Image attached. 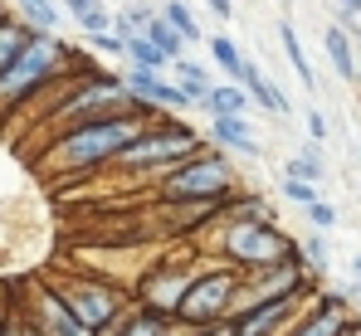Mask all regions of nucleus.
Segmentation results:
<instances>
[{
	"label": "nucleus",
	"mask_w": 361,
	"mask_h": 336,
	"mask_svg": "<svg viewBox=\"0 0 361 336\" xmlns=\"http://www.w3.org/2000/svg\"><path fill=\"white\" fill-rule=\"evenodd\" d=\"M147 122L137 117H108V122H88V127H73L49 142L44 151V170L59 175V180H83V175H98L122 156V147L142 132Z\"/></svg>",
	"instance_id": "obj_1"
},
{
	"label": "nucleus",
	"mask_w": 361,
	"mask_h": 336,
	"mask_svg": "<svg viewBox=\"0 0 361 336\" xmlns=\"http://www.w3.org/2000/svg\"><path fill=\"white\" fill-rule=\"evenodd\" d=\"M195 151H205L200 132L185 127V122H176V117H161V122L142 127V132L122 147V156L108 170H127V175H152V180H161L166 170H176L180 161H190Z\"/></svg>",
	"instance_id": "obj_2"
},
{
	"label": "nucleus",
	"mask_w": 361,
	"mask_h": 336,
	"mask_svg": "<svg viewBox=\"0 0 361 336\" xmlns=\"http://www.w3.org/2000/svg\"><path fill=\"white\" fill-rule=\"evenodd\" d=\"M235 166L215 151V147H205V151H195L190 161H180L176 170H166L161 180H157V195H161V205H195V210H225L230 205V195H235Z\"/></svg>",
	"instance_id": "obj_3"
},
{
	"label": "nucleus",
	"mask_w": 361,
	"mask_h": 336,
	"mask_svg": "<svg viewBox=\"0 0 361 336\" xmlns=\"http://www.w3.org/2000/svg\"><path fill=\"white\" fill-rule=\"evenodd\" d=\"M293 239L279 229L274 220H225L215 229V263H230L240 273L254 268H274V263H288L293 259Z\"/></svg>",
	"instance_id": "obj_4"
},
{
	"label": "nucleus",
	"mask_w": 361,
	"mask_h": 336,
	"mask_svg": "<svg viewBox=\"0 0 361 336\" xmlns=\"http://www.w3.org/2000/svg\"><path fill=\"white\" fill-rule=\"evenodd\" d=\"M68 58H73V54L63 49L59 35H30L25 54L0 73V117L15 112L20 103H30V98H39L63 68H68Z\"/></svg>",
	"instance_id": "obj_5"
},
{
	"label": "nucleus",
	"mask_w": 361,
	"mask_h": 336,
	"mask_svg": "<svg viewBox=\"0 0 361 336\" xmlns=\"http://www.w3.org/2000/svg\"><path fill=\"white\" fill-rule=\"evenodd\" d=\"M235 297H240V268H230V263H210V268H200L195 282L185 287V297H180V307H176L171 322L185 327V332L220 327V322H230Z\"/></svg>",
	"instance_id": "obj_6"
},
{
	"label": "nucleus",
	"mask_w": 361,
	"mask_h": 336,
	"mask_svg": "<svg viewBox=\"0 0 361 336\" xmlns=\"http://www.w3.org/2000/svg\"><path fill=\"white\" fill-rule=\"evenodd\" d=\"M54 282V292H59V302L68 307V317L83 327V332H113L122 322V312L132 307V297H127V287H113V282H98V278H49Z\"/></svg>",
	"instance_id": "obj_7"
},
{
	"label": "nucleus",
	"mask_w": 361,
	"mask_h": 336,
	"mask_svg": "<svg viewBox=\"0 0 361 336\" xmlns=\"http://www.w3.org/2000/svg\"><path fill=\"white\" fill-rule=\"evenodd\" d=\"M195 273H200V263H157V268H147V273L137 278V287H132L127 297H132V307L176 317L180 297H185V287L195 282Z\"/></svg>",
	"instance_id": "obj_8"
},
{
	"label": "nucleus",
	"mask_w": 361,
	"mask_h": 336,
	"mask_svg": "<svg viewBox=\"0 0 361 336\" xmlns=\"http://www.w3.org/2000/svg\"><path fill=\"white\" fill-rule=\"evenodd\" d=\"M15 312H20V322H30L39 336H88L73 317H68V307L59 302V292H54L49 278L25 282V302H20Z\"/></svg>",
	"instance_id": "obj_9"
},
{
	"label": "nucleus",
	"mask_w": 361,
	"mask_h": 336,
	"mask_svg": "<svg viewBox=\"0 0 361 336\" xmlns=\"http://www.w3.org/2000/svg\"><path fill=\"white\" fill-rule=\"evenodd\" d=\"M210 142L220 147V156H244V161L264 156V142L249 127V117H210Z\"/></svg>",
	"instance_id": "obj_10"
},
{
	"label": "nucleus",
	"mask_w": 361,
	"mask_h": 336,
	"mask_svg": "<svg viewBox=\"0 0 361 336\" xmlns=\"http://www.w3.org/2000/svg\"><path fill=\"white\" fill-rule=\"evenodd\" d=\"M235 83H240L244 93H249V103H259L264 112H274V117H288L293 112V103H288V93L283 88H274V78L254 63V58L244 54V63H240V73H235Z\"/></svg>",
	"instance_id": "obj_11"
},
{
	"label": "nucleus",
	"mask_w": 361,
	"mask_h": 336,
	"mask_svg": "<svg viewBox=\"0 0 361 336\" xmlns=\"http://www.w3.org/2000/svg\"><path fill=\"white\" fill-rule=\"evenodd\" d=\"M171 73H176L171 83L180 88V98H185L190 108H205V98H210V88H215V83H210V68H205V63H190V58H176Z\"/></svg>",
	"instance_id": "obj_12"
},
{
	"label": "nucleus",
	"mask_w": 361,
	"mask_h": 336,
	"mask_svg": "<svg viewBox=\"0 0 361 336\" xmlns=\"http://www.w3.org/2000/svg\"><path fill=\"white\" fill-rule=\"evenodd\" d=\"M322 49L332 58V68H337V78H347V83H357V49H352V35L347 30H337V25H327V35H322Z\"/></svg>",
	"instance_id": "obj_13"
},
{
	"label": "nucleus",
	"mask_w": 361,
	"mask_h": 336,
	"mask_svg": "<svg viewBox=\"0 0 361 336\" xmlns=\"http://www.w3.org/2000/svg\"><path fill=\"white\" fill-rule=\"evenodd\" d=\"M176 327L171 317H161V312H147V307H127L122 312V322L113 327V336H166Z\"/></svg>",
	"instance_id": "obj_14"
},
{
	"label": "nucleus",
	"mask_w": 361,
	"mask_h": 336,
	"mask_svg": "<svg viewBox=\"0 0 361 336\" xmlns=\"http://www.w3.org/2000/svg\"><path fill=\"white\" fill-rule=\"evenodd\" d=\"M249 108H254V103H249V93H244L240 83H215L200 112H205V117H244Z\"/></svg>",
	"instance_id": "obj_15"
},
{
	"label": "nucleus",
	"mask_w": 361,
	"mask_h": 336,
	"mask_svg": "<svg viewBox=\"0 0 361 336\" xmlns=\"http://www.w3.org/2000/svg\"><path fill=\"white\" fill-rule=\"evenodd\" d=\"M122 58L132 63V68H152V73H171V58L161 54L147 35H132L127 44H122Z\"/></svg>",
	"instance_id": "obj_16"
},
{
	"label": "nucleus",
	"mask_w": 361,
	"mask_h": 336,
	"mask_svg": "<svg viewBox=\"0 0 361 336\" xmlns=\"http://www.w3.org/2000/svg\"><path fill=\"white\" fill-rule=\"evenodd\" d=\"M30 35H35V30H25L15 15H5V10H0V73H5V68H10L20 54H25Z\"/></svg>",
	"instance_id": "obj_17"
},
{
	"label": "nucleus",
	"mask_w": 361,
	"mask_h": 336,
	"mask_svg": "<svg viewBox=\"0 0 361 336\" xmlns=\"http://www.w3.org/2000/svg\"><path fill=\"white\" fill-rule=\"evenodd\" d=\"M279 44H283V54H288V63H293V73H298L302 88H317V73H312V63H307V54H302L293 20H279Z\"/></svg>",
	"instance_id": "obj_18"
},
{
	"label": "nucleus",
	"mask_w": 361,
	"mask_h": 336,
	"mask_svg": "<svg viewBox=\"0 0 361 336\" xmlns=\"http://www.w3.org/2000/svg\"><path fill=\"white\" fill-rule=\"evenodd\" d=\"M288 180H302V185H322V175H327V161H322V147H302L298 156L288 161V170H283Z\"/></svg>",
	"instance_id": "obj_19"
},
{
	"label": "nucleus",
	"mask_w": 361,
	"mask_h": 336,
	"mask_svg": "<svg viewBox=\"0 0 361 336\" xmlns=\"http://www.w3.org/2000/svg\"><path fill=\"white\" fill-rule=\"evenodd\" d=\"M298 259H302V268H307L312 278L322 282V273H327V263H332V249H327V234H317V229H307V234H302V244H298Z\"/></svg>",
	"instance_id": "obj_20"
},
{
	"label": "nucleus",
	"mask_w": 361,
	"mask_h": 336,
	"mask_svg": "<svg viewBox=\"0 0 361 336\" xmlns=\"http://www.w3.org/2000/svg\"><path fill=\"white\" fill-rule=\"evenodd\" d=\"M157 15H161V20H166V25L176 30L185 44H190V39H195V44L205 39V35H200V20L190 15V5H185V0H161V10H157Z\"/></svg>",
	"instance_id": "obj_21"
},
{
	"label": "nucleus",
	"mask_w": 361,
	"mask_h": 336,
	"mask_svg": "<svg viewBox=\"0 0 361 336\" xmlns=\"http://www.w3.org/2000/svg\"><path fill=\"white\" fill-rule=\"evenodd\" d=\"M205 44H210V58H215V68H220V73L235 83V73H240V63H244V49L235 44V39H230V35H210Z\"/></svg>",
	"instance_id": "obj_22"
},
{
	"label": "nucleus",
	"mask_w": 361,
	"mask_h": 336,
	"mask_svg": "<svg viewBox=\"0 0 361 336\" xmlns=\"http://www.w3.org/2000/svg\"><path fill=\"white\" fill-rule=\"evenodd\" d=\"M142 35H147V39H152V44H157V49H161V54H166V58H171V63H176V58H180V49H185V39H180L176 30H171V25L161 20V15H152Z\"/></svg>",
	"instance_id": "obj_23"
},
{
	"label": "nucleus",
	"mask_w": 361,
	"mask_h": 336,
	"mask_svg": "<svg viewBox=\"0 0 361 336\" xmlns=\"http://www.w3.org/2000/svg\"><path fill=\"white\" fill-rule=\"evenodd\" d=\"M279 195H283V200H293V205H302V210L322 200V195H317V185H302V180H288V175L279 180Z\"/></svg>",
	"instance_id": "obj_24"
},
{
	"label": "nucleus",
	"mask_w": 361,
	"mask_h": 336,
	"mask_svg": "<svg viewBox=\"0 0 361 336\" xmlns=\"http://www.w3.org/2000/svg\"><path fill=\"white\" fill-rule=\"evenodd\" d=\"M307 224H312L317 234H327V229H337V205H327V200H317V205H307Z\"/></svg>",
	"instance_id": "obj_25"
},
{
	"label": "nucleus",
	"mask_w": 361,
	"mask_h": 336,
	"mask_svg": "<svg viewBox=\"0 0 361 336\" xmlns=\"http://www.w3.org/2000/svg\"><path fill=\"white\" fill-rule=\"evenodd\" d=\"M83 49H93V54H118L122 58V39L113 30H103V35H83Z\"/></svg>",
	"instance_id": "obj_26"
},
{
	"label": "nucleus",
	"mask_w": 361,
	"mask_h": 336,
	"mask_svg": "<svg viewBox=\"0 0 361 336\" xmlns=\"http://www.w3.org/2000/svg\"><path fill=\"white\" fill-rule=\"evenodd\" d=\"M302 122H307V137H312V147H322V142H327V117H322L317 108H307V112H302Z\"/></svg>",
	"instance_id": "obj_27"
},
{
	"label": "nucleus",
	"mask_w": 361,
	"mask_h": 336,
	"mask_svg": "<svg viewBox=\"0 0 361 336\" xmlns=\"http://www.w3.org/2000/svg\"><path fill=\"white\" fill-rule=\"evenodd\" d=\"M98 5H103V0H59V15H68V20L78 25V20H83L88 10H98Z\"/></svg>",
	"instance_id": "obj_28"
},
{
	"label": "nucleus",
	"mask_w": 361,
	"mask_h": 336,
	"mask_svg": "<svg viewBox=\"0 0 361 336\" xmlns=\"http://www.w3.org/2000/svg\"><path fill=\"white\" fill-rule=\"evenodd\" d=\"M215 20H235V0H205Z\"/></svg>",
	"instance_id": "obj_29"
},
{
	"label": "nucleus",
	"mask_w": 361,
	"mask_h": 336,
	"mask_svg": "<svg viewBox=\"0 0 361 336\" xmlns=\"http://www.w3.org/2000/svg\"><path fill=\"white\" fill-rule=\"evenodd\" d=\"M352 49H357V88H361V35H352Z\"/></svg>",
	"instance_id": "obj_30"
},
{
	"label": "nucleus",
	"mask_w": 361,
	"mask_h": 336,
	"mask_svg": "<svg viewBox=\"0 0 361 336\" xmlns=\"http://www.w3.org/2000/svg\"><path fill=\"white\" fill-rule=\"evenodd\" d=\"M352 282H357V287H361V254H357V259H352Z\"/></svg>",
	"instance_id": "obj_31"
},
{
	"label": "nucleus",
	"mask_w": 361,
	"mask_h": 336,
	"mask_svg": "<svg viewBox=\"0 0 361 336\" xmlns=\"http://www.w3.org/2000/svg\"><path fill=\"white\" fill-rule=\"evenodd\" d=\"M166 336H195V332H185V327H171V332H166Z\"/></svg>",
	"instance_id": "obj_32"
}]
</instances>
